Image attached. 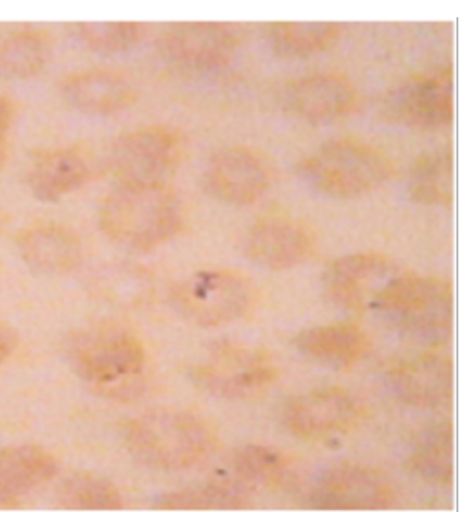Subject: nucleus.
Masks as SVG:
<instances>
[{
	"instance_id": "19",
	"label": "nucleus",
	"mask_w": 460,
	"mask_h": 512,
	"mask_svg": "<svg viewBox=\"0 0 460 512\" xmlns=\"http://www.w3.org/2000/svg\"><path fill=\"white\" fill-rule=\"evenodd\" d=\"M293 345L300 356L331 369L350 368L369 350L366 333L347 323L307 328L293 338Z\"/></svg>"
},
{
	"instance_id": "29",
	"label": "nucleus",
	"mask_w": 460,
	"mask_h": 512,
	"mask_svg": "<svg viewBox=\"0 0 460 512\" xmlns=\"http://www.w3.org/2000/svg\"><path fill=\"white\" fill-rule=\"evenodd\" d=\"M57 500L76 511H118L123 507V497L114 483L87 473L66 478L59 485Z\"/></svg>"
},
{
	"instance_id": "23",
	"label": "nucleus",
	"mask_w": 460,
	"mask_h": 512,
	"mask_svg": "<svg viewBox=\"0 0 460 512\" xmlns=\"http://www.w3.org/2000/svg\"><path fill=\"white\" fill-rule=\"evenodd\" d=\"M88 166L75 149L47 150L38 154L28 175L33 195L56 204L87 182Z\"/></svg>"
},
{
	"instance_id": "13",
	"label": "nucleus",
	"mask_w": 460,
	"mask_h": 512,
	"mask_svg": "<svg viewBox=\"0 0 460 512\" xmlns=\"http://www.w3.org/2000/svg\"><path fill=\"white\" fill-rule=\"evenodd\" d=\"M361 406L343 388H316L288 400L283 425L300 438H326L345 433L357 425Z\"/></svg>"
},
{
	"instance_id": "21",
	"label": "nucleus",
	"mask_w": 460,
	"mask_h": 512,
	"mask_svg": "<svg viewBox=\"0 0 460 512\" xmlns=\"http://www.w3.org/2000/svg\"><path fill=\"white\" fill-rule=\"evenodd\" d=\"M56 473V459L42 447L18 445L0 450V506L18 502Z\"/></svg>"
},
{
	"instance_id": "1",
	"label": "nucleus",
	"mask_w": 460,
	"mask_h": 512,
	"mask_svg": "<svg viewBox=\"0 0 460 512\" xmlns=\"http://www.w3.org/2000/svg\"><path fill=\"white\" fill-rule=\"evenodd\" d=\"M402 337L426 347L447 344L454 330V290L431 276H393L367 307Z\"/></svg>"
},
{
	"instance_id": "25",
	"label": "nucleus",
	"mask_w": 460,
	"mask_h": 512,
	"mask_svg": "<svg viewBox=\"0 0 460 512\" xmlns=\"http://www.w3.org/2000/svg\"><path fill=\"white\" fill-rule=\"evenodd\" d=\"M407 192L417 204L448 207L454 202V152L438 147L417 157L407 176Z\"/></svg>"
},
{
	"instance_id": "10",
	"label": "nucleus",
	"mask_w": 460,
	"mask_h": 512,
	"mask_svg": "<svg viewBox=\"0 0 460 512\" xmlns=\"http://www.w3.org/2000/svg\"><path fill=\"white\" fill-rule=\"evenodd\" d=\"M307 502L323 511H381L395 504V488L374 469L340 464L314 480Z\"/></svg>"
},
{
	"instance_id": "9",
	"label": "nucleus",
	"mask_w": 460,
	"mask_h": 512,
	"mask_svg": "<svg viewBox=\"0 0 460 512\" xmlns=\"http://www.w3.org/2000/svg\"><path fill=\"white\" fill-rule=\"evenodd\" d=\"M242 42L240 25L197 21L166 26L157 45L171 66L187 73H209L228 63Z\"/></svg>"
},
{
	"instance_id": "15",
	"label": "nucleus",
	"mask_w": 460,
	"mask_h": 512,
	"mask_svg": "<svg viewBox=\"0 0 460 512\" xmlns=\"http://www.w3.org/2000/svg\"><path fill=\"white\" fill-rule=\"evenodd\" d=\"M386 387L405 406L438 409L454 395V366L443 356L409 357L386 369Z\"/></svg>"
},
{
	"instance_id": "31",
	"label": "nucleus",
	"mask_w": 460,
	"mask_h": 512,
	"mask_svg": "<svg viewBox=\"0 0 460 512\" xmlns=\"http://www.w3.org/2000/svg\"><path fill=\"white\" fill-rule=\"evenodd\" d=\"M16 347H18L16 331L6 323H0V366L13 356Z\"/></svg>"
},
{
	"instance_id": "26",
	"label": "nucleus",
	"mask_w": 460,
	"mask_h": 512,
	"mask_svg": "<svg viewBox=\"0 0 460 512\" xmlns=\"http://www.w3.org/2000/svg\"><path fill=\"white\" fill-rule=\"evenodd\" d=\"M230 471L233 481L247 488L249 492L255 488L290 487L293 480L292 469L280 450L266 445H245L233 452L230 457Z\"/></svg>"
},
{
	"instance_id": "30",
	"label": "nucleus",
	"mask_w": 460,
	"mask_h": 512,
	"mask_svg": "<svg viewBox=\"0 0 460 512\" xmlns=\"http://www.w3.org/2000/svg\"><path fill=\"white\" fill-rule=\"evenodd\" d=\"M75 33L81 44L99 56H118L142 40L143 26L133 21L116 23H78Z\"/></svg>"
},
{
	"instance_id": "32",
	"label": "nucleus",
	"mask_w": 460,
	"mask_h": 512,
	"mask_svg": "<svg viewBox=\"0 0 460 512\" xmlns=\"http://www.w3.org/2000/svg\"><path fill=\"white\" fill-rule=\"evenodd\" d=\"M14 104L7 97H0V142L4 140L13 125Z\"/></svg>"
},
{
	"instance_id": "18",
	"label": "nucleus",
	"mask_w": 460,
	"mask_h": 512,
	"mask_svg": "<svg viewBox=\"0 0 460 512\" xmlns=\"http://www.w3.org/2000/svg\"><path fill=\"white\" fill-rule=\"evenodd\" d=\"M61 94L69 106L90 116L121 113L137 100V88L118 71L90 69L68 76Z\"/></svg>"
},
{
	"instance_id": "17",
	"label": "nucleus",
	"mask_w": 460,
	"mask_h": 512,
	"mask_svg": "<svg viewBox=\"0 0 460 512\" xmlns=\"http://www.w3.org/2000/svg\"><path fill=\"white\" fill-rule=\"evenodd\" d=\"M243 256L259 268L283 271L305 263L314 250L311 232L297 221L266 218L250 226L242 240Z\"/></svg>"
},
{
	"instance_id": "20",
	"label": "nucleus",
	"mask_w": 460,
	"mask_h": 512,
	"mask_svg": "<svg viewBox=\"0 0 460 512\" xmlns=\"http://www.w3.org/2000/svg\"><path fill=\"white\" fill-rule=\"evenodd\" d=\"M18 249L26 266L44 276L66 275L80 264L83 256L80 238L59 225L26 230L19 235Z\"/></svg>"
},
{
	"instance_id": "24",
	"label": "nucleus",
	"mask_w": 460,
	"mask_h": 512,
	"mask_svg": "<svg viewBox=\"0 0 460 512\" xmlns=\"http://www.w3.org/2000/svg\"><path fill=\"white\" fill-rule=\"evenodd\" d=\"M343 26L340 23H269L264 28V38L269 49L276 56L288 61L309 59L312 56L323 54L326 50L335 47L336 42L342 38Z\"/></svg>"
},
{
	"instance_id": "16",
	"label": "nucleus",
	"mask_w": 460,
	"mask_h": 512,
	"mask_svg": "<svg viewBox=\"0 0 460 512\" xmlns=\"http://www.w3.org/2000/svg\"><path fill=\"white\" fill-rule=\"evenodd\" d=\"M271 176L261 157L245 147L219 150L204 173V188L228 206H250L268 192Z\"/></svg>"
},
{
	"instance_id": "8",
	"label": "nucleus",
	"mask_w": 460,
	"mask_h": 512,
	"mask_svg": "<svg viewBox=\"0 0 460 512\" xmlns=\"http://www.w3.org/2000/svg\"><path fill=\"white\" fill-rule=\"evenodd\" d=\"M181 159V140L166 126H147L112 145L109 169L119 185H166Z\"/></svg>"
},
{
	"instance_id": "4",
	"label": "nucleus",
	"mask_w": 460,
	"mask_h": 512,
	"mask_svg": "<svg viewBox=\"0 0 460 512\" xmlns=\"http://www.w3.org/2000/svg\"><path fill=\"white\" fill-rule=\"evenodd\" d=\"M392 175L390 159L355 138L330 140L297 164L300 182L330 199L364 197L383 187Z\"/></svg>"
},
{
	"instance_id": "2",
	"label": "nucleus",
	"mask_w": 460,
	"mask_h": 512,
	"mask_svg": "<svg viewBox=\"0 0 460 512\" xmlns=\"http://www.w3.org/2000/svg\"><path fill=\"white\" fill-rule=\"evenodd\" d=\"M68 361L81 381L111 399H137L145 387L147 354L133 333L118 326L80 331L69 340Z\"/></svg>"
},
{
	"instance_id": "7",
	"label": "nucleus",
	"mask_w": 460,
	"mask_h": 512,
	"mask_svg": "<svg viewBox=\"0 0 460 512\" xmlns=\"http://www.w3.org/2000/svg\"><path fill=\"white\" fill-rule=\"evenodd\" d=\"M188 376L206 394L219 399L247 400L264 394L273 385L278 368L264 350L221 342L212 345L209 356L190 368Z\"/></svg>"
},
{
	"instance_id": "28",
	"label": "nucleus",
	"mask_w": 460,
	"mask_h": 512,
	"mask_svg": "<svg viewBox=\"0 0 460 512\" xmlns=\"http://www.w3.org/2000/svg\"><path fill=\"white\" fill-rule=\"evenodd\" d=\"M50 59L47 38L37 32H16L0 40V76L30 80L44 71Z\"/></svg>"
},
{
	"instance_id": "22",
	"label": "nucleus",
	"mask_w": 460,
	"mask_h": 512,
	"mask_svg": "<svg viewBox=\"0 0 460 512\" xmlns=\"http://www.w3.org/2000/svg\"><path fill=\"white\" fill-rule=\"evenodd\" d=\"M412 476L435 487H448L454 481V428L450 421L424 426L412 442L407 457Z\"/></svg>"
},
{
	"instance_id": "6",
	"label": "nucleus",
	"mask_w": 460,
	"mask_h": 512,
	"mask_svg": "<svg viewBox=\"0 0 460 512\" xmlns=\"http://www.w3.org/2000/svg\"><path fill=\"white\" fill-rule=\"evenodd\" d=\"M254 300L245 276L230 269H200L169 290V304L192 325H230L243 318Z\"/></svg>"
},
{
	"instance_id": "12",
	"label": "nucleus",
	"mask_w": 460,
	"mask_h": 512,
	"mask_svg": "<svg viewBox=\"0 0 460 512\" xmlns=\"http://www.w3.org/2000/svg\"><path fill=\"white\" fill-rule=\"evenodd\" d=\"M393 276H397V266L388 257L378 254L338 257L324 269V297L342 311L362 313Z\"/></svg>"
},
{
	"instance_id": "11",
	"label": "nucleus",
	"mask_w": 460,
	"mask_h": 512,
	"mask_svg": "<svg viewBox=\"0 0 460 512\" xmlns=\"http://www.w3.org/2000/svg\"><path fill=\"white\" fill-rule=\"evenodd\" d=\"M385 113L397 125L431 132L454 119V80L450 71L414 76L388 92Z\"/></svg>"
},
{
	"instance_id": "5",
	"label": "nucleus",
	"mask_w": 460,
	"mask_h": 512,
	"mask_svg": "<svg viewBox=\"0 0 460 512\" xmlns=\"http://www.w3.org/2000/svg\"><path fill=\"white\" fill-rule=\"evenodd\" d=\"M125 438L135 461L157 471L193 468L206 461L216 447V438L202 419L171 409L133 419Z\"/></svg>"
},
{
	"instance_id": "33",
	"label": "nucleus",
	"mask_w": 460,
	"mask_h": 512,
	"mask_svg": "<svg viewBox=\"0 0 460 512\" xmlns=\"http://www.w3.org/2000/svg\"><path fill=\"white\" fill-rule=\"evenodd\" d=\"M4 164H6V152L0 147V171L4 168Z\"/></svg>"
},
{
	"instance_id": "27",
	"label": "nucleus",
	"mask_w": 460,
	"mask_h": 512,
	"mask_svg": "<svg viewBox=\"0 0 460 512\" xmlns=\"http://www.w3.org/2000/svg\"><path fill=\"white\" fill-rule=\"evenodd\" d=\"M250 502V492L237 481H207L200 485L164 494L156 500L157 509L169 511H231L243 509Z\"/></svg>"
},
{
	"instance_id": "14",
	"label": "nucleus",
	"mask_w": 460,
	"mask_h": 512,
	"mask_svg": "<svg viewBox=\"0 0 460 512\" xmlns=\"http://www.w3.org/2000/svg\"><path fill=\"white\" fill-rule=\"evenodd\" d=\"M357 90L342 75L314 73L286 83L281 104L293 118L311 125H330L347 118L357 106Z\"/></svg>"
},
{
	"instance_id": "3",
	"label": "nucleus",
	"mask_w": 460,
	"mask_h": 512,
	"mask_svg": "<svg viewBox=\"0 0 460 512\" xmlns=\"http://www.w3.org/2000/svg\"><path fill=\"white\" fill-rule=\"evenodd\" d=\"M99 225L112 242L147 252L180 233L181 200L166 185H119L102 204Z\"/></svg>"
}]
</instances>
